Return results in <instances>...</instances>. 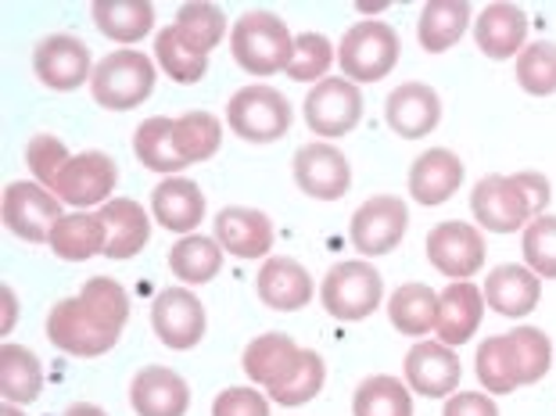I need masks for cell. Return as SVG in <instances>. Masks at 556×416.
Here are the masks:
<instances>
[{
    "mask_svg": "<svg viewBox=\"0 0 556 416\" xmlns=\"http://www.w3.org/2000/svg\"><path fill=\"white\" fill-rule=\"evenodd\" d=\"M549 180L542 173H517V176H481L470 212L489 234H517L531 219L546 216L549 205Z\"/></svg>",
    "mask_w": 556,
    "mask_h": 416,
    "instance_id": "cell-1",
    "label": "cell"
},
{
    "mask_svg": "<svg viewBox=\"0 0 556 416\" xmlns=\"http://www.w3.org/2000/svg\"><path fill=\"white\" fill-rule=\"evenodd\" d=\"M230 51L244 73L252 76H274L288 73L291 54H294V37L288 26L269 15V11H244L230 29Z\"/></svg>",
    "mask_w": 556,
    "mask_h": 416,
    "instance_id": "cell-2",
    "label": "cell"
},
{
    "mask_svg": "<svg viewBox=\"0 0 556 416\" xmlns=\"http://www.w3.org/2000/svg\"><path fill=\"white\" fill-rule=\"evenodd\" d=\"M324 308L341 324H359L374 313L384 299V277L366 259H349V263L330 266L319 283Z\"/></svg>",
    "mask_w": 556,
    "mask_h": 416,
    "instance_id": "cell-3",
    "label": "cell"
},
{
    "mask_svg": "<svg viewBox=\"0 0 556 416\" xmlns=\"http://www.w3.org/2000/svg\"><path fill=\"white\" fill-rule=\"evenodd\" d=\"M155 90V62L144 51H112L93 68L90 93L112 112H129L144 104Z\"/></svg>",
    "mask_w": 556,
    "mask_h": 416,
    "instance_id": "cell-4",
    "label": "cell"
},
{
    "mask_svg": "<svg viewBox=\"0 0 556 416\" xmlns=\"http://www.w3.org/2000/svg\"><path fill=\"white\" fill-rule=\"evenodd\" d=\"M291 104L274 87H241L227 104V123L248 144H274L291 129Z\"/></svg>",
    "mask_w": 556,
    "mask_h": 416,
    "instance_id": "cell-5",
    "label": "cell"
},
{
    "mask_svg": "<svg viewBox=\"0 0 556 416\" xmlns=\"http://www.w3.org/2000/svg\"><path fill=\"white\" fill-rule=\"evenodd\" d=\"M341 76L352 83L384 79L399 62V33L388 22H356L338 47Z\"/></svg>",
    "mask_w": 556,
    "mask_h": 416,
    "instance_id": "cell-6",
    "label": "cell"
},
{
    "mask_svg": "<svg viewBox=\"0 0 556 416\" xmlns=\"http://www.w3.org/2000/svg\"><path fill=\"white\" fill-rule=\"evenodd\" d=\"M0 216H4V227L22 237L29 244H51L54 227L62 223V201H58L51 190L29 180H15L8 184L4 201H0Z\"/></svg>",
    "mask_w": 556,
    "mask_h": 416,
    "instance_id": "cell-7",
    "label": "cell"
},
{
    "mask_svg": "<svg viewBox=\"0 0 556 416\" xmlns=\"http://www.w3.org/2000/svg\"><path fill=\"white\" fill-rule=\"evenodd\" d=\"M47 341L68 355L90 360V355L112 352L115 344H119V335L104 324H98V316H93L76 294V299H62L51 313H47Z\"/></svg>",
    "mask_w": 556,
    "mask_h": 416,
    "instance_id": "cell-8",
    "label": "cell"
},
{
    "mask_svg": "<svg viewBox=\"0 0 556 416\" xmlns=\"http://www.w3.org/2000/svg\"><path fill=\"white\" fill-rule=\"evenodd\" d=\"M363 118V93L345 76H327L305 93V123L316 137H345Z\"/></svg>",
    "mask_w": 556,
    "mask_h": 416,
    "instance_id": "cell-9",
    "label": "cell"
},
{
    "mask_svg": "<svg viewBox=\"0 0 556 416\" xmlns=\"http://www.w3.org/2000/svg\"><path fill=\"white\" fill-rule=\"evenodd\" d=\"M409 230V209L395 194H377L363 201L349 223V237L363 255H388Z\"/></svg>",
    "mask_w": 556,
    "mask_h": 416,
    "instance_id": "cell-10",
    "label": "cell"
},
{
    "mask_svg": "<svg viewBox=\"0 0 556 416\" xmlns=\"http://www.w3.org/2000/svg\"><path fill=\"white\" fill-rule=\"evenodd\" d=\"M119 180V169L104 151H83L73 154V162L65 165V173L58 176L51 194L73 209H90V205H109V194Z\"/></svg>",
    "mask_w": 556,
    "mask_h": 416,
    "instance_id": "cell-11",
    "label": "cell"
},
{
    "mask_svg": "<svg viewBox=\"0 0 556 416\" xmlns=\"http://www.w3.org/2000/svg\"><path fill=\"white\" fill-rule=\"evenodd\" d=\"M151 327L165 349L187 352L205 338V305L191 288H165L151 305Z\"/></svg>",
    "mask_w": 556,
    "mask_h": 416,
    "instance_id": "cell-12",
    "label": "cell"
},
{
    "mask_svg": "<svg viewBox=\"0 0 556 416\" xmlns=\"http://www.w3.org/2000/svg\"><path fill=\"white\" fill-rule=\"evenodd\" d=\"M33 68H37V79L43 87L58 93L79 90L83 83L93 79L90 47L73 33H54V37L40 40L37 51H33Z\"/></svg>",
    "mask_w": 556,
    "mask_h": 416,
    "instance_id": "cell-13",
    "label": "cell"
},
{
    "mask_svg": "<svg viewBox=\"0 0 556 416\" xmlns=\"http://www.w3.org/2000/svg\"><path fill=\"white\" fill-rule=\"evenodd\" d=\"M428 259L431 266L448 280H470L484 266V237L478 227L459 219L438 223L428 234Z\"/></svg>",
    "mask_w": 556,
    "mask_h": 416,
    "instance_id": "cell-14",
    "label": "cell"
},
{
    "mask_svg": "<svg viewBox=\"0 0 556 416\" xmlns=\"http://www.w3.org/2000/svg\"><path fill=\"white\" fill-rule=\"evenodd\" d=\"M294 184L316 201H338L352 187V165L330 140H313L294 154Z\"/></svg>",
    "mask_w": 556,
    "mask_h": 416,
    "instance_id": "cell-15",
    "label": "cell"
},
{
    "mask_svg": "<svg viewBox=\"0 0 556 416\" xmlns=\"http://www.w3.org/2000/svg\"><path fill=\"white\" fill-rule=\"evenodd\" d=\"M459 355L442 341H417L406 355V385L417 395L448 399L459 388Z\"/></svg>",
    "mask_w": 556,
    "mask_h": 416,
    "instance_id": "cell-16",
    "label": "cell"
},
{
    "mask_svg": "<svg viewBox=\"0 0 556 416\" xmlns=\"http://www.w3.org/2000/svg\"><path fill=\"white\" fill-rule=\"evenodd\" d=\"M129 402L137 416H187L191 409V388L176 370L165 366H144L134 385H129Z\"/></svg>",
    "mask_w": 556,
    "mask_h": 416,
    "instance_id": "cell-17",
    "label": "cell"
},
{
    "mask_svg": "<svg viewBox=\"0 0 556 416\" xmlns=\"http://www.w3.org/2000/svg\"><path fill=\"white\" fill-rule=\"evenodd\" d=\"M255 291H258V299L269 308H277V313H299V308L313 302V277H309V269L302 263H294V259L274 255L258 269Z\"/></svg>",
    "mask_w": 556,
    "mask_h": 416,
    "instance_id": "cell-18",
    "label": "cell"
},
{
    "mask_svg": "<svg viewBox=\"0 0 556 416\" xmlns=\"http://www.w3.org/2000/svg\"><path fill=\"white\" fill-rule=\"evenodd\" d=\"M216 241L238 259H263L274 248V223L258 209L230 205L216 216Z\"/></svg>",
    "mask_w": 556,
    "mask_h": 416,
    "instance_id": "cell-19",
    "label": "cell"
},
{
    "mask_svg": "<svg viewBox=\"0 0 556 416\" xmlns=\"http://www.w3.org/2000/svg\"><path fill=\"white\" fill-rule=\"evenodd\" d=\"M384 115H388V126H392L399 137L420 140V137H428L438 126V118H442V98H438L431 87H424V83H402V87L388 93Z\"/></svg>",
    "mask_w": 556,
    "mask_h": 416,
    "instance_id": "cell-20",
    "label": "cell"
},
{
    "mask_svg": "<svg viewBox=\"0 0 556 416\" xmlns=\"http://www.w3.org/2000/svg\"><path fill=\"white\" fill-rule=\"evenodd\" d=\"M481 316H484V294L470 280H453L438 294V319H434L438 341L448 344V349L470 341Z\"/></svg>",
    "mask_w": 556,
    "mask_h": 416,
    "instance_id": "cell-21",
    "label": "cell"
},
{
    "mask_svg": "<svg viewBox=\"0 0 556 416\" xmlns=\"http://www.w3.org/2000/svg\"><path fill=\"white\" fill-rule=\"evenodd\" d=\"M481 294H484V302H489V308H495L500 316L520 319V316L535 313V305L542 299V277H535L528 266L506 263L489 273Z\"/></svg>",
    "mask_w": 556,
    "mask_h": 416,
    "instance_id": "cell-22",
    "label": "cell"
},
{
    "mask_svg": "<svg viewBox=\"0 0 556 416\" xmlns=\"http://www.w3.org/2000/svg\"><path fill=\"white\" fill-rule=\"evenodd\" d=\"M151 216H155L159 227L169 234H184L191 237V230L205 216V194L194 180L187 176H169L151 190Z\"/></svg>",
    "mask_w": 556,
    "mask_h": 416,
    "instance_id": "cell-23",
    "label": "cell"
},
{
    "mask_svg": "<svg viewBox=\"0 0 556 416\" xmlns=\"http://www.w3.org/2000/svg\"><path fill=\"white\" fill-rule=\"evenodd\" d=\"M528 37V15L517 4H489L475 22L478 51L492 62H506L525 51Z\"/></svg>",
    "mask_w": 556,
    "mask_h": 416,
    "instance_id": "cell-24",
    "label": "cell"
},
{
    "mask_svg": "<svg viewBox=\"0 0 556 416\" xmlns=\"http://www.w3.org/2000/svg\"><path fill=\"white\" fill-rule=\"evenodd\" d=\"M459 184H464V162L448 148L424 151L409 169V194L420 205H442L456 194Z\"/></svg>",
    "mask_w": 556,
    "mask_h": 416,
    "instance_id": "cell-25",
    "label": "cell"
},
{
    "mask_svg": "<svg viewBox=\"0 0 556 416\" xmlns=\"http://www.w3.org/2000/svg\"><path fill=\"white\" fill-rule=\"evenodd\" d=\"M98 216L109 230V248H104L109 259H134L151 241V219L134 198H112Z\"/></svg>",
    "mask_w": 556,
    "mask_h": 416,
    "instance_id": "cell-26",
    "label": "cell"
},
{
    "mask_svg": "<svg viewBox=\"0 0 556 416\" xmlns=\"http://www.w3.org/2000/svg\"><path fill=\"white\" fill-rule=\"evenodd\" d=\"M302 344L288 335H263L244 349V374L263 385L266 391L283 385L302 360Z\"/></svg>",
    "mask_w": 556,
    "mask_h": 416,
    "instance_id": "cell-27",
    "label": "cell"
},
{
    "mask_svg": "<svg viewBox=\"0 0 556 416\" xmlns=\"http://www.w3.org/2000/svg\"><path fill=\"white\" fill-rule=\"evenodd\" d=\"M43 391V366L29 349L22 344H0V395L11 406L37 402Z\"/></svg>",
    "mask_w": 556,
    "mask_h": 416,
    "instance_id": "cell-28",
    "label": "cell"
},
{
    "mask_svg": "<svg viewBox=\"0 0 556 416\" xmlns=\"http://www.w3.org/2000/svg\"><path fill=\"white\" fill-rule=\"evenodd\" d=\"M51 248L58 259H65V263H87L93 255H104V248H109V230H104L101 216L73 212V216H65L54 227Z\"/></svg>",
    "mask_w": 556,
    "mask_h": 416,
    "instance_id": "cell-29",
    "label": "cell"
},
{
    "mask_svg": "<svg viewBox=\"0 0 556 416\" xmlns=\"http://www.w3.org/2000/svg\"><path fill=\"white\" fill-rule=\"evenodd\" d=\"M90 11H93L98 29L115 43L144 40L151 26H155V8H151L148 0H98Z\"/></svg>",
    "mask_w": 556,
    "mask_h": 416,
    "instance_id": "cell-30",
    "label": "cell"
},
{
    "mask_svg": "<svg viewBox=\"0 0 556 416\" xmlns=\"http://www.w3.org/2000/svg\"><path fill=\"white\" fill-rule=\"evenodd\" d=\"M467 26H470V4H464V0H431L420 11L417 37L424 51L442 54L464 37Z\"/></svg>",
    "mask_w": 556,
    "mask_h": 416,
    "instance_id": "cell-31",
    "label": "cell"
},
{
    "mask_svg": "<svg viewBox=\"0 0 556 416\" xmlns=\"http://www.w3.org/2000/svg\"><path fill=\"white\" fill-rule=\"evenodd\" d=\"M134 151H137V159L155 173L173 176L187 165V159L180 154V144H176V118H165V115L144 118V123L137 126Z\"/></svg>",
    "mask_w": 556,
    "mask_h": 416,
    "instance_id": "cell-32",
    "label": "cell"
},
{
    "mask_svg": "<svg viewBox=\"0 0 556 416\" xmlns=\"http://www.w3.org/2000/svg\"><path fill=\"white\" fill-rule=\"evenodd\" d=\"M388 319L399 335L424 338L438 319V294L424 283H402V288L388 299Z\"/></svg>",
    "mask_w": 556,
    "mask_h": 416,
    "instance_id": "cell-33",
    "label": "cell"
},
{
    "mask_svg": "<svg viewBox=\"0 0 556 416\" xmlns=\"http://www.w3.org/2000/svg\"><path fill=\"white\" fill-rule=\"evenodd\" d=\"M169 269H173V277L184 283H208L223 269V248L216 237L191 234V237H184L180 244H173Z\"/></svg>",
    "mask_w": 556,
    "mask_h": 416,
    "instance_id": "cell-34",
    "label": "cell"
},
{
    "mask_svg": "<svg viewBox=\"0 0 556 416\" xmlns=\"http://www.w3.org/2000/svg\"><path fill=\"white\" fill-rule=\"evenodd\" d=\"M352 416H413L409 385L388 374L366 377L352 399Z\"/></svg>",
    "mask_w": 556,
    "mask_h": 416,
    "instance_id": "cell-35",
    "label": "cell"
},
{
    "mask_svg": "<svg viewBox=\"0 0 556 416\" xmlns=\"http://www.w3.org/2000/svg\"><path fill=\"white\" fill-rule=\"evenodd\" d=\"M176 33H180V40L191 47V51L208 58V51H216V43L223 40V33H227V15H223V8L205 4V0L184 4L180 15H176Z\"/></svg>",
    "mask_w": 556,
    "mask_h": 416,
    "instance_id": "cell-36",
    "label": "cell"
},
{
    "mask_svg": "<svg viewBox=\"0 0 556 416\" xmlns=\"http://www.w3.org/2000/svg\"><path fill=\"white\" fill-rule=\"evenodd\" d=\"M506 344H510L520 388L535 385V380L546 377L549 363H553V344H549V338L542 335L539 327H517V330H510V335H506Z\"/></svg>",
    "mask_w": 556,
    "mask_h": 416,
    "instance_id": "cell-37",
    "label": "cell"
},
{
    "mask_svg": "<svg viewBox=\"0 0 556 416\" xmlns=\"http://www.w3.org/2000/svg\"><path fill=\"white\" fill-rule=\"evenodd\" d=\"M176 144H180V154L187 159V165L205 162L219 151L223 144V126L212 112H187L176 118Z\"/></svg>",
    "mask_w": 556,
    "mask_h": 416,
    "instance_id": "cell-38",
    "label": "cell"
},
{
    "mask_svg": "<svg viewBox=\"0 0 556 416\" xmlns=\"http://www.w3.org/2000/svg\"><path fill=\"white\" fill-rule=\"evenodd\" d=\"M475 366H478V380H481L484 388H489V395H510V391L520 388L510 344H506V335H495L489 341H481Z\"/></svg>",
    "mask_w": 556,
    "mask_h": 416,
    "instance_id": "cell-39",
    "label": "cell"
},
{
    "mask_svg": "<svg viewBox=\"0 0 556 416\" xmlns=\"http://www.w3.org/2000/svg\"><path fill=\"white\" fill-rule=\"evenodd\" d=\"M79 299L93 316H98V324L115 330V335H123V327L129 319V294H126L123 283H115L109 277H93V280L83 283Z\"/></svg>",
    "mask_w": 556,
    "mask_h": 416,
    "instance_id": "cell-40",
    "label": "cell"
},
{
    "mask_svg": "<svg viewBox=\"0 0 556 416\" xmlns=\"http://www.w3.org/2000/svg\"><path fill=\"white\" fill-rule=\"evenodd\" d=\"M324 380H327V366L324 360L313 352V349H305L302 352V360L299 366L291 370V377L283 380V385L277 388H269V399L280 402V406H305V402H313L319 395V388H324Z\"/></svg>",
    "mask_w": 556,
    "mask_h": 416,
    "instance_id": "cell-41",
    "label": "cell"
},
{
    "mask_svg": "<svg viewBox=\"0 0 556 416\" xmlns=\"http://www.w3.org/2000/svg\"><path fill=\"white\" fill-rule=\"evenodd\" d=\"M517 83L535 98L556 93V43L535 40L517 54Z\"/></svg>",
    "mask_w": 556,
    "mask_h": 416,
    "instance_id": "cell-42",
    "label": "cell"
},
{
    "mask_svg": "<svg viewBox=\"0 0 556 416\" xmlns=\"http://www.w3.org/2000/svg\"><path fill=\"white\" fill-rule=\"evenodd\" d=\"M155 58H159V65L169 73L176 83H198L201 76L208 73V58L205 54H198L191 51L184 40H180V33H176V26L169 29H162L159 33V40H155Z\"/></svg>",
    "mask_w": 556,
    "mask_h": 416,
    "instance_id": "cell-43",
    "label": "cell"
},
{
    "mask_svg": "<svg viewBox=\"0 0 556 416\" xmlns=\"http://www.w3.org/2000/svg\"><path fill=\"white\" fill-rule=\"evenodd\" d=\"M330 62H334V47H330L324 33H302V37H294L288 76L299 83H324Z\"/></svg>",
    "mask_w": 556,
    "mask_h": 416,
    "instance_id": "cell-44",
    "label": "cell"
},
{
    "mask_svg": "<svg viewBox=\"0 0 556 416\" xmlns=\"http://www.w3.org/2000/svg\"><path fill=\"white\" fill-rule=\"evenodd\" d=\"M525 263L542 280H556V216H539L525 227Z\"/></svg>",
    "mask_w": 556,
    "mask_h": 416,
    "instance_id": "cell-45",
    "label": "cell"
},
{
    "mask_svg": "<svg viewBox=\"0 0 556 416\" xmlns=\"http://www.w3.org/2000/svg\"><path fill=\"white\" fill-rule=\"evenodd\" d=\"M26 162H29L33 176H37V184L51 190V187L58 184V176L65 173V165L73 162V154H68V148H65L58 137L40 134V137H33V140H29Z\"/></svg>",
    "mask_w": 556,
    "mask_h": 416,
    "instance_id": "cell-46",
    "label": "cell"
},
{
    "mask_svg": "<svg viewBox=\"0 0 556 416\" xmlns=\"http://www.w3.org/2000/svg\"><path fill=\"white\" fill-rule=\"evenodd\" d=\"M212 416H269V399L255 388H227L212 402Z\"/></svg>",
    "mask_w": 556,
    "mask_h": 416,
    "instance_id": "cell-47",
    "label": "cell"
},
{
    "mask_svg": "<svg viewBox=\"0 0 556 416\" xmlns=\"http://www.w3.org/2000/svg\"><path fill=\"white\" fill-rule=\"evenodd\" d=\"M442 416H500V406L481 391H459V395L445 399Z\"/></svg>",
    "mask_w": 556,
    "mask_h": 416,
    "instance_id": "cell-48",
    "label": "cell"
},
{
    "mask_svg": "<svg viewBox=\"0 0 556 416\" xmlns=\"http://www.w3.org/2000/svg\"><path fill=\"white\" fill-rule=\"evenodd\" d=\"M11 324H15V291L4 288V327H0V335H8Z\"/></svg>",
    "mask_w": 556,
    "mask_h": 416,
    "instance_id": "cell-49",
    "label": "cell"
},
{
    "mask_svg": "<svg viewBox=\"0 0 556 416\" xmlns=\"http://www.w3.org/2000/svg\"><path fill=\"white\" fill-rule=\"evenodd\" d=\"M65 416H109L101 406H93V402H76V406H68Z\"/></svg>",
    "mask_w": 556,
    "mask_h": 416,
    "instance_id": "cell-50",
    "label": "cell"
},
{
    "mask_svg": "<svg viewBox=\"0 0 556 416\" xmlns=\"http://www.w3.org/2000/svg\"><path fill=\"white\" fill-rule=\"evenodd\" d=\"M0 416H22V409L11 406V402H4V406H0Z\"/></svg>",
    "mask_w": 556,
    "mask_h": 416,
    "instance_id": "cell-51",
    "label": "cell"
}]
</instances>
